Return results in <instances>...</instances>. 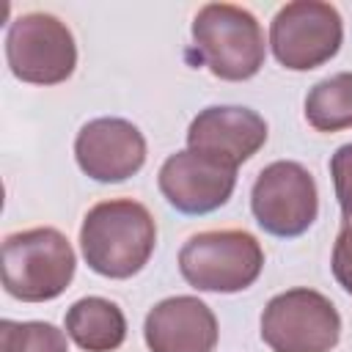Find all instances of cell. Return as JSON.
I'll return each instance as SVG.
<instances>
[{
    "instance_id": "6da1fadb",
    "label": "cell",
    "mask_w": 352,
    "mask_h": 352,
    "mask_svg": "<svg viewBox=\"0 0 352 352\" xmlns=\"http://www.w3.org/2000/svg\"><path fill=\"white\" fill-rule=\"evenodd\" d=\"M157 245L151 212L132 198H110L91 206L80 226V250L85 264L113 280L138 275Z\"/></svg>"
},
{
    "instance_id": "e0dca14e",
    "label": "cell",
    "mask_w": 352,
    "mask_h": 352,
    "mask_svg": "<svg viewBox=\"0 0 352 352\" xmlns=\"http://www.w3.org/2000/svg\"><path fill=\"white\" fill-rule=\"evenodd\" d=\"M330 270H333V278L338 280V286L346 294H352V220H344V226L336 236Z\"/></svg>"
},
{
    "instance_id": "8fae6325",
    "label": "cell",
    "mask_w": 352,
    "mask_h": 352,
    "mask_svg": "<svg viewBox=\"0 0 352 352\" xmlns=\"http://www.w3.org/2000/svg\"><path fill=\"white\" fill-rule=\"evenodd\" d=\"M157 184L162 198L182 214H209L220 209L234 187H236V170L226 168L198 151H176L170 154L160 173Z\"/></svg>"
},
{
    "instance_id": "52a82bcc",
    "label": "cell",
    "mask_w": 352,
    "mask_h": 352,
    "mask_svg": "<svg viewBox=\"0 0 352 352\" xmlns=\"http://www.w3.org/2000/svg\"><path fill=\"white\" fill-rule=\"evenodd\" d=\"M344 41V22L336 6L294 0L278 8L270 22V47L289 72H311L327 63Z\"/></svg>"
},
{
    "instance_id": "277c9868",
    "label": "cell",
    "mask_w": 352,
    "mask_h": 352,
    "mask_svg": "<svg viewBox=\"0 0 352 352\" xmlns=\"http://www.w3.org/2000/svg\"><path fill=\"white\" fill-rule=\"evenodd\" d=\"M264 250L250 231L214 228L192 234L179 250V272L198 292L234 294L258 280Z\"/></svg>"
},
{
    "instance_id": "9a60e30c",
    "label": "cell",
    "mask_w": 352,
    "mask_h": 352,
    "mask_svg": "<svg viewBox=\"0 0 352 352\" xmlns=\"http://www.w3.org/2000/svg\"><path fill=\"white\" fill-rule=\"evenodd\" d=\"M0 352H69L66 333L50 322H0Z\"/></svg>"
},
{
    "instance_id": "7c38bea8",
    "label": "cell",
    "mask_w": 352,
    "mask_h": 352,
    "mask_svg": "<svg viewBox=\"0 0 352 352\" xmlns=\"http://www.w3.org/2000/svg\"><path fill=\"white\" fill-rule=\"evenodd\" d=\"M217 336L214 311L192 294L160 300L143 322L148 352H214Z\"/></svg>"
},
{
    "instance_id": "7a4b0ae2",
    "label": "cell",
    "mask_w": 352,
    "mask_h": 352,
    "mask_svg": "<svg viewBox=\"0 0 352 352\" xmlns=\"http://www.w3.org/2000/svg\"><path fill=\"white\" fill-rule=\"evenodd\" d=\"M72 242L50 226L8 234L3 239V289L22 302L60 297L74 278Z\"/></svg>"
},
{
    "instance_id": "ba28073f",
    "label": "cell",
    "mask_w": 352,
    "mask_h": 352,
    "mask_svg": "<svg viewBox=\"0 0 352 352\" xmlns=\"http://www.w3.org/2000/svg\"><path fill=\"white\" fill-rule=\"evenodd\" d=\"M256 223L280 239L305 234L319 214V192L311 170L294 160H278L258 170L250 190Z\"/></svg>"
},
{
    "instance_id": "8992f818",
    "label": "cell",
    "mask_w": 352,
    "mask_h": 352,
    "mask_svg": "<svg viewBox=\"0 0 352 352\" xmlns=\"http://www.w3.org/2000/svg\"><path fill=\"white\" fill-rule=\"evenodd\" d=\"M338 338L341 316L316 289H286L261 314V341L272 352H330Z\"/></svg>"
},
{
    "instance_id": "9c48e42d",
    "label": "cell",
    "mask_w": 352,
    "mask_h": 352,
    "mask_svg": "<svg viewBox=\"0 0 352 352\" xmlns=\"http://www.w3.org/2000/svg\"><path fill=\"white\" fill-rule=\"evenodd\" d=\"M74 160L94 182H126L146 162V138L126 118H94L74 138Z\"/></svg>"
},
{
    "instance_id": "4fadbf2b",
    "label": "cell",
    "mask_w": 352,
    "mask_h": 352,
    "mask_svg": "<svg viewBox=\"0 0 352 352\" xmlns=\"http://www.w3.org/2000/svg\"><path fill=\"white\" fill-rule=\"evenodd\" d=\"M66 336L85 352H113L126 338L124 311L104 297H82L66 311Z\"/></svg>"
},
{
    "instance_id": "5bb4252c",
    "label": "cell",
    "mask_w": 352,
    "mask_h": 352,
    "mask_svg": "<svg viewBox=\"0 0 352 352\" xmlns=\"http://www.w3.org/2000/svg\"><path fill=\"white\" fill-rule=\"evenodd\" d=\"M305 121L316 132H341L352 126V72L324 77L308 91Z\"/></svg>"
},
{
    "instance_id": "30bf717a",
    "label": "cell",
    "mask_w": 352,
    "mask_h": 352,
    "mask_svg": "<svg viewBox=\"0 0 352 352\" xmlns=\"http://www.w3.org/2000/svg\"><path fill=\"white\" fill-rule=\"evenodd\" d=\"M267 143V121L239 104H212L201 110L187 129V148L226 168H239Z\"/></svg>"
},
{
    "instance_id": "3957f363",
    "label": "cell",
    "mask_w": 352,
    "mask_h": 352,
    "mask_svg": "<svg viewBox=\"0 0 352 352\" xmlns=\"http://www.w3.org/2000/svg\"><path fill=\"white\" fill-rule=\"evenodd\" d=\"M192 44L209 72L228 82H242L264 66L267 44L258 19L234 3H206L192 19Z\"/></svg>"
},
{
    "instance_id": "2e32d148",
    "label": "cell",
    "mask_w": 352,
    "mask_h": 352,
    "mask_svg": "<svg viewBox=\"0 0 352 352\" xmlns=\"http://www.w3.org/2000/svg\"><path fill=\"white\" fill-rule=\"evenodd\" d=\"M330 176L344 220H352V143H344L330 157Z\"/></svg>"
},
{
    "instance_id": "5b68a950",
    "label": "cell",
    "mask_w": 352,
    "mask_h": 352,
    "mask_svg": "<svg viewBox=\"0 0 352 352\" xmlns=\"http://www.w3.org/2000/svg\"><path fill=\"white\" fill-rule=\"evenodd\" d=\"M6 60L16 80L30 85L66 82L77 66V44L66 22L47 11L16 16L6 33Z\"/></svg>"
}]
</instances>
